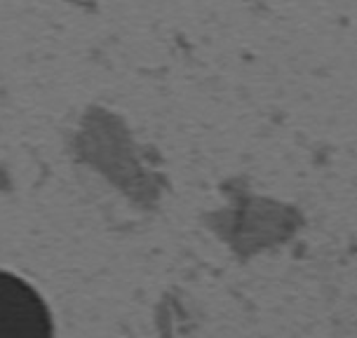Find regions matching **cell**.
Returning a JSON list of instances; mask_svg holds the SVG:
<instances>
[{
    "label": "cell",
    "instance_id": "1",
    "mask_svg": "<svg viewBox=\"0 0 357 338\" xmlns=\"http://www.w3.org/2000/svg\"><path fill=\"white\" fill-rule=\"evenodd\" d=\"M0 338H52L43 298L5 270H0Z\"/></svg>",
    "mask_w": 357,
    "mask_h": 338
}]
</instances>
